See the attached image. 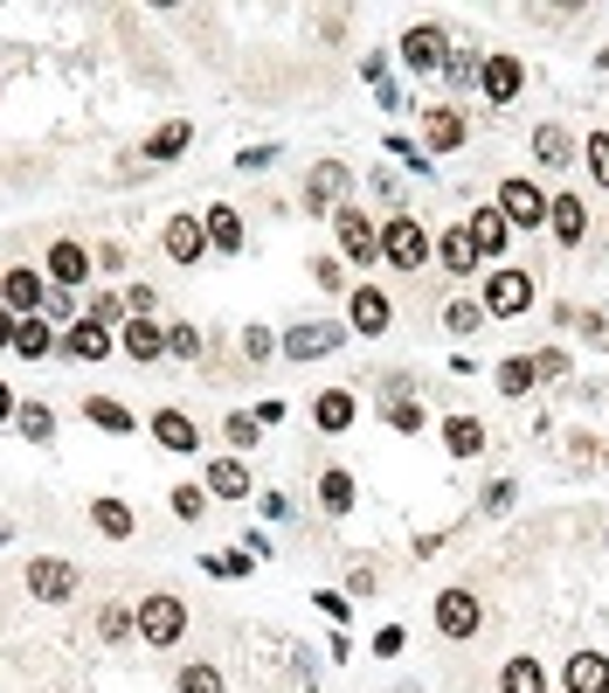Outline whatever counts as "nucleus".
I'll use <instances>...</instances> for the list:
<instances>
[{"mask_svg":"<svg viewBox=\"0 0 609 693\" xmlns=\"http://www.w3.org/2000/svg\"><path fill=\"white\" fill-rule=\"evenodd\" d=\"M534 153H540L547 167H568V153H575V146H568L561 125H540V133H534Z\"/></svg>","mask_w":609,"mask_h":693,"instance_id":"35","label":"nucleus"},{"mask_svg":"<svg viewBox=\"0 0 609 693\" xmlns=\"http://www.w3.org/2000/svg\"><path fill=\"white\" fill-rule=\"evenodd\" d=\"M167 256H174V264H195V256H208V229H201L195 216H174V222H167Z\"/></svg>","mask_w":609,"mask_h":693,"instance_id":"16","label":"nucleus"},{"mask_svg":"<svg viewBox=\"0 0 609 693\" xmlns=\"http://www.w3.org/2000/svg\"><path fill=\"white\" fill-rule=\"evenodd\" d=\"M422 139H430V153H458L464 146V118L450 112V105H437L430 118H422Z\"/></svg>","mask_w":609,"mask_h":693,"instance_id":"20","label":"nucleus"},{"mask_svg":"<svg viewBox=\"0 0 609 693\" xmlns=\"http://www.w3.org/2000/svg\"><path fill=\"white\" fill-rule=\"evenodd\" d=\"M201 229H208V250H243V216L235 209H208Z\"/></svg>","mask_w":609,"mask_h":693,"instance_id":"28","label":"nucleus"},{"mask_svg":"<svg viewBox=\"0 0 609 693\" xmlns=\"http://www.w3.org/2000/svg\"><path fill=\"white\" fill-rule=\"evenodd\" d=\"M49 277H56L63 292H76L91 277V250L84 243H49Z\"/></svg>","mask_w":609,"mask_h":693,"instance_id":"13","label":"nucleus"},{"mask_svg":"<svg viewBox=\"0 0 609 693\" xmlns=\"http://www.w3.org/2000/svg\"><path fill=\"white\" fill-rule=\"evenodd\" d=\"M14 417V389H8V381H0V423H8Z\"/></svg>","mask_w":609,"mask_h":693,"instance_id":"50","label":"nucleus"},{"mask_svg":"<svg viewBox=\"0 0 609 693\" xmlns=\"http://www.w3.org/2000/svg\"><path fill=\"white\" fill-rule=\"evenodd\" d=\"M381 417H388V430H402V438H416V430H422V409H416L409 396H388Z\"/></svg>","mask_w":609,"mask_h":693,"instance_id":"37","label":"nucleus"},{"mask_svg":"<svg viewBox=\"0 0 609 693\" xmlns=\"http://www.w3.org/2000/svg\"><path fill=\"white\" fill-rule=\"evenodd\" d=\"M479 305H485L492 319H519L526 305H534V277H526V271H492V277H485V298H479Z\"/></svg>","mask_w":609,"mask_h":693,"instance_id":"3","label":"nucleus"},{"mask_svg":"<svg viewBox=\"0 0 609 693\" xmlns=\"http://www.w3.org/2000/svg\"><path fill=\"white\" fill-rule=\"evenodd\" d=\"M547 222L561 243H581L589 237V209H581V195H547Z\"/></svg>","mask_w":609,"mask_h":693,"instance_id":"15","label":"nucleus"},{"mask_svg":"<svg viewBox=\"0 0 609 693\" xmlns=\"http://www.w3.org/2000/svg\"><path fill=\"white\" fill-rule=\"evenodd\" d=\"M479 84H485L492 105H513V97L526 91V63H519V56H492V63L479 70Z\"/></svg>","mask_w":609,"mask_h":693,"instance_id":"11","label":"nucleus"},{"mask_svg":"<svg viewBox=\"0 0 609 693\" xmlns=\"http://www.w3.org/2000/svg\"><path fill=\"white\" fill-rule=\"evenodd\" d=\"M464 229H471V243H479V256H492V250H506V229H513V222L498 216V209H479Z\"/></svg>","mask_w":609,"mask_h":693,"instance_id":"30","label":"nucleus"},{"mask_svg":"<svg viewBox=\"0 0 609 693\" xmlns=\"http://www.w3.org/2000/svg\"><path fill=\"white\" fill-rule=\"evenodd\" d=\"M443 70H450V84H471V76H479V70H471V56H443Z\"/></svg>","mask_w":609,"mask_h":693,"instance_id":"48","label":"nucleus"},{"mask_svg":"<svg viewBox=\"0 0 609 693\" xmlns=\"http://www.w3.org/2000/svg\"><path fill=\"white\" fill-rule=\"evenodd\" d=\"M354 417H360V402H354L347 389H326L319 402H312V423H319V430H347Z\"/></svg>","mask_w":609,"mask_h":693,"instance_id":"25","label":"nucleus"},{"mask_svg":"<svg viewBox=\"0 0 609 693\" xmlns=\"http://www.w3.org/2000/svg\"><path fill=\"white\" fill-rule=\"evenodd\" d=\"M201 569H208V576H250V555H208Z\"/></svg>","mask_w":609,"mask_h":693,"instance_id":"44","label":"nucleus"},{"mask_svg":"<svg viewBox=\"0 0 609 693\" xmlns=\"http://www.w3.org/2000/svg\"><path fill=\"white\" fill-rule=\"evenodd\" d=\"M97 631H104V638H132V631H139V618H132L125 603H112V610L97 618Z\"/></svg>","mask_w":609,"mask_h":693,"instance_id":"40","label":"nucleus"},{"mask_svg":"<svg viewBox=\"0 0 609 693\" xmlns=\"http://www.w3.org/2000/svg\"><path fill=\"white\" fill-rule=\"evenodd\" d=\"M479 624H485V610H479L471 589H443V597H437V631L443 638H471Z\"/></svg>","mask_w":609,"mask_h":693,"instance_id":"6","label":"nucleus"},{"mask_svg":"<svg viewBox=\"0 0 609 693\" xmlns=\"http://www.w3.org/2000/svg\"><path fill=\"white\" fill-rule=\"evenodd\" d=\"M0 292H8V313H21V319H29L35 305L49 313V285H42V271H29V264H14L8 277H0Z\"/></svg>","mask_w":609,"mask_h":693,"instance_id":"10","label":"nucleus"},{"mask_svg":"<svg viewBox=\"0 0 609 693\" xmlns=\"http://www.w3.org/2000/svg\"><path fill=\"white\" fill-rule=\"evenodd\" d=\"M208 493L216 500H243L250 493V465L243 458H216V465H208Z\"/></svg>","mask_w":609,"mask_h":693,"instance_id":"22","label":"nucleus"},{"mask_svg":"<svg viewBox=\"0 0 609 693\" xmlns=\"http://www.w3.org/2000/svg\"><path fill=\"white\" fill-rule=\"evenodd\" d=\"M319 506H326V513H347V506H354V472H347V465H326V479H319Z\"/></svg>","mask_w":609,"mask_h":693,"instance_id":"31","label":"nucleus"},{"mask_svg":"<svg viewBox=\"0 0 609 693\" xmlns=\"http://www.w3.org/2000/svg\"><path fill=\"white\" fill-rule=\"evenodd\" d=\"M534 381H540V368L526 361V354H513V361L498 368V396H526V389H534Z\"/></svg>","mask_w":609,"mask_h":693,"instance_id":"34","label":"nucleus"},{"mask_svg":"<svg viewBox=\"0 0 609 693\" xmlns=\"http://www.w3.org/2000/svg\"><path fill=\"white\" fill-rule=\"evenodd\" d=\"M443 326H450V333H479V326H485V305H450Z\"/></svg>","mask_w":609,"mask_h":693,"instance_id":"41","label":"nucleus"},{"mask_svg":"<svg viewBox=\"0 0 609 693\" xmlns=\"http://www.w3.org/2000/svg\"><path fill=\"white\" fill-rule=\"evenodd\" d=\"M437 264H443V271H458V277H471V264H479V243H471V229H464V222H458V229H443Z\"/></svg>","mask_w":609,"mask_h":693,"instance_id":"18","label":"nucleus"},{"mask_svg":"<svg viewBox=\"0 0 609 693\" xmlns=\"http://www.w3.org/2000/svg\"><path fill=\"white\" fill-rule=\"evenodd\" d=\"M443 444H450V458H479L485 451V423L479 417H450L443 423Z\"/></svg>","mask_w":609,"mask_h":693,"instance_id":"27","label":"nucleus"},{"mask_svg":"<svg viewBox=\"0 0 609 693\" xmlns=\"http://www.w3.org/2000/svg\"><path fill=\"white\" fill-rule=\"evenodd\" d=\"M14 340V313H8V305H0V347H8Z\"/></svg>","mask_w":609,"mask_h":693,"instance_id":"49","label":"nucleus"},{"mask_svg":"<svg viewBox=\"0 0 609 693\" xmlns=\"http://www.w3.org/2000/svg\"><path fill=\"white\" fill-rule=\"evenodd\" d=\"M561 680H568V693H609V659L602 652H575Z\"/></svg>","mask_w":609,"mask_h":693,"instance_id":"17","label":"nucleus"},{"mask_svg":"<svg viewBox=\"0 0 609 693\" xmlns=\"http://www.w3.org/2000/svg\"><path fill=\"white\" fill-rule=\"evenodd\" d=\"M91 527L104 534V542H132V527H139V521H132L125 500H97V506H91Z\"/></svg>","mask_w":609,"mask_h":693,"instance_id":"23","label":"nucleus"},{"mask_svg":"<svg viewBox=\"0 0 609 693\" xmlns=\"http://www.w3.org/2000/svg\"><path fill=\"white\" fill-rule=\"evenodd\" d=\"M347 319H354V333H367V340H375V333H388V319H395V298L375 292V285H360V292L347 298Z\"/></svg>","mask_w":609,"mask_h":693,"instance_id":"9","label":"nucleus"},{"mask_svg":"<svg viewBox=\"0 0 609 693\" xmlns=\"http://www.w3.org/2000/svg\"><path fill=\"white\" fill-rule=\"evenodd\" d=\"M14 423H21V430H29V438H35V444L49 438V430H56V417H49V409H42V402H29V409H14Z\"/></svg>","mask_w":609,"mask_h":693,"instance_id":"39","label":"nucleus"},{"mask_svg":"<svg viewBox=\"0 0 609 693\" xmlns=\"http://www.w3.org/2000/svg\"><path fill=\"white\" fill-rule=\"evenodd\" d=\"M589 174L609 188V139H589Z\"/></svg>","mask_w":609,"mask_h":693,"instance_id":"46","label":"nucleus"},{"mask_svg":"<svg viewBox=\"0 0 609 693\" xmlns=\"http://www.w3.org/2000/svg\"><path fill=\"white\" fill-rule=\"evenodd\" d=\"M333 229H339V256H347V264H375L381 256V229L360 209H333Z\"/></svg>","mask_w":609,"mask_h":693,"instance_id":"4","label":"nucleus"},{"mask_svg":"<svg viewBox=\"0 0 609 693\" xmlns=\"http://www.w3.org/2000/svg\"><path fill=\"white\" fill-rule=\"evenodd\" d=\"M339 195H347V167H339V160H319V167H312V181H305V209L326 216V209H339Z\"/></svg>","mask_w":609,"mask_h":693,"instance_id":"12","label":"nucleus"},{"mask_svg":"<svg viewBox=\"0 0 609 693\" xmlns=\"http://www.w3.org/2000/svg\"><path fill=\"white\" fill-rule=\"evenodd\" d=\"M174 693H222V673H216V665H180Z\"/></svg>","mask_w":609,"mask_h":693,"instance_id":"36","label":"nucleus"},{"mask_svg":"<svg viewBox=\"0 0 609 693\" xmlns=\"http://www.w3.org/2000/svg\"><path fill=\"white\" fill-rule=\"evenodd\" d=\"M125 354H132V361H160V354H167V333L153 326V319H132V326H125Z\"/></svg>","mask_w":609,"mask_h":693,"instance_id":"29","label":"nucleus"},{"mask_svg":"<svg viewBox=\"0 0 609 693\" xmlns=\"http://www.w3.org/2000/svg\"><path fill=\"white\" fill-rule=\"evenodd\" d=\"M174 513L180 521H201L208 513V485H174Z\"/></svg>","mask_w":609,"mask_h":693,"instance_id":"38","label":"nucleus"},{"mask_svg":"<svg viewBox=\"0 0 609 693\" xmlns=\"http://www.w3.org/2000/svg\"><path fill=\"white\" fill-rule=\"evenodd\" d=\"M167 354H180V361H195V354H201V333H195V326H174V333H167Z\"/></svg>","mask_w":609,"mask_h":693,"instance_id":"42","label":"nucleus"},{"mask_svg":"<svg viewBox=\"0 0 609 693\" xmlns=\"http://www.w3.org/2000/svg\"><path fill=\"white\" fill-rule=\"evenodd\" d=\"M381 256H388L395 271H422V264L437 256V243L422 237V222H416V216H395V222L381 229Z\"/></svg>","mask_w":609,"mask_h":693,"instance_id":"1","label":"nucleus"},{"mask_svg":"<svg viewBox=\"0 0 609 693\" xmlns=\"http://www.w3.org/2000/svg\"><path fill=\"white\" fill-rule=\"evenodd\" d=\"M547 686V673L534 659H506V673H498V693H540Z\"/></svg>","mask_w":609,"mask_h":693,"instance_id":"33","label":"nucleus"},{"mask_svg":"<svg viewBox=\"0 0 609 693\" xmlns=\"http://www.w3.org/2000/svg\"><path fill=\"white\" fill-rule=\"evenodd\" d=\"M333 347H339V326H326V319L284 333V354H291V361H312V354H333Z\"/></svg>","mask_w":609,"mask_h":693,"instance_id":"14","label":"nucleus"},{"mask_svg":"<svg viewBox=\"0 0 609 693\" xmlns=\"http://www.w3.org/2000/svg\"><path fill=\"white\" fill-rule=\"evenodd\" d=\"M8 347L21 354V361H35V354L56 347V333H49V319H42V313H29V319H14V340H8Z\"/></svg>","mask_w":609,"mask_h":693,"instance_id":"24","label":"nucleus"},{"mask_svg":"<svg viewBox=\"0 0 609 693\" xmlns=\"http://www.w3.org/2000/svg\"><path fill=\"white\" fill-rule=\"evenodd\" d=\"M402 645H409V631H402V624H388V631H375V652H381V659H395V652H402Z\"/></svg>","mask_w":609,"mask_h":693,"instance_id":"45","label":"nucleus"},{"mask_svg":"<svg viewBox=\"0 0 609 693\" xmlns=\"http://www.w3.org/2000/svg\"><path fill=\"white\" fill-rule=\"evenodd\" d=\"M84 417H91L97 430H112V438H125V430H132V409L112 402V396H91V402H84Z\"/></svg>","mask_w":609,"mask_h":693,"instance_id":"32","label":"nucleus"},{"mask_svg":"<svg viewBox=\"0 0 609 693\" xmlns=\"http://www.w3.org/2000/svg\"><path fill=\"white\" fill-rule=\"evenodd\" d=\"M153 438H160V451H195L201 430H195V417H180V409H160V417H153Z\"/></svg>","mask_w":609,"mask_h":693,"instance_id":"19","label":"nucleus"},{"mask_svg":"<svg viewBox=\"0 0 609 693\" xmlns=\"http://www.w3.org/2000/svg\"><path fill=\"white\" fill-rule=\"evenodd\" d=\"M70 589H76V569H70V561H56V555L29 561V597H35V603H63Z\"/></svg>","mask_w":609,"mask_h":693,"instance_id":"8","label":"nucleus"},{"mask_svg":"<svg viewBox=\"0 0 609 693\" xmlns=\"http://www.w3.org/2000/svg\"><path fill=\"white\" fill-rule=\"evenodd\" d=\"M498 216L519 222V229H540V222H547V195H540L534 181H519V174H513V181L498 188Z\"/></svg>","mask_w":609,"mask_h":693,"instance_id":"5","label":"nucleus"},{"mask_svg":"<svg viewBox=\"0 0 609 693\" xmlns=\"http://www.w3.org/2000/svg\"><path fill=\"white\" fill-rule=\"evenodd\" d=\"M271 347H277V340H271V333H263V326H250V333H243V354H250V361H263V354H271Z\"/></svg>","mask_w":609,"mask_h":693,"instance_id":"47","label":"nucleus"},{"mask_svg":"<svg viewBox=\"0 0 609 693\" xmlns=\"http://www.w3.org/2000/svg\"><path fill=\"white\" fill-rule=\"evenodd\" d=\"M188 139H195V125H188V118H167L160 133L146 139V160H180V153H188Z\"/></svg>","mask_w":609,"mask_h":693,"instance_id":"26","label":"nucleus"},{"mask_svg":"<svg viewBox=\"0 0 609 693\" xmlns=\"http://www.w3.org/2000/svg\"><path fill=\"white\" fill-rule=\"evenodd\" d=\"M450 56V35L437 29V21H416V29H402V63L409 70H437Z\"/></svg>","mask_w":609,"mask_h":693,"instance_id":"7","label":"nucleus"},{"mask_svg":"<svg viewBox=\"0 0 609 693\" xmlns=\"http://www.w3.org/2000/svg\"><path fill=\"white\" fill-rule=\"evenodd\" d=\"M256 438H263V423H256V417H229V444H235V451H250Z\"/></svg>","mask_w":609,"mask_h":693,"instance_id":"43","label":"nucleus"},{"mask_svg":"<svg viewBox=\"0 0 609 693\" xmlns=\"http://www.w3.org/2000/svg\"><path fill=\"white\" fill-rule=\"evenodd\" d=\"M139 638H146V645H180V638H188V603H180V597H146L139 603Z\"/></svg>","mask_w":609,"mask_h":693,"instance_id":"2","label":"nucleus"},{"mask_svg":"<svg viewBox=\"0 0 609 693\" xmlns=\"http://www.w3.org/2000/svg\"><path fill=\"white\" fill-rule=\"evenodd\" d=\"M63 347H70V361H104V354H112V333H104L97 319H76Z\"/></svg>","mask_w":609,"mask_h":693,"instance_id":"21","label":"nucleus"}]
</instances>
